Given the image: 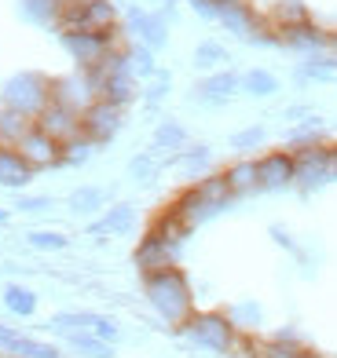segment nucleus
Segmentation results:
<instances>
[{
  "label": "nucleus",
  "mask_w": 337,
  "mask_h": 358,
  "mask_svg": "<svg viewBox=\"0 0 337 358\" xmlns=\"http://www.w3.org/2000/svg\"><path fill=\"white\" fill-rule=\"evenodd\" d=\"M268 124H246V128H238V132L228 136V146L238 154V157H256L268 146Z\"/></svg>",
  "instance_id": "obj_32"
},
{
  "label": "nucleus",
  "mask_w": 337,
  "mask_h": 358,
  "mask_svg": "<svg viewBox=\"0 0 337 358\" xmlns=\"http://www.w3.org/2000/svg\"><path fill=\"white\" fill-rule=\"evenodd\" d=\"M11 223V208H0V227H8Z\"/></svg>",
  "instance_id": "obj_47"
},
{
  "label": "nucleus",
  "mask_w": 337,
  "mask_h": 358,
  "mask_svg": "<svg viewBox=\"0 0 337 358\" xmlns=\"http://www.w3.org/2000/svg\"><path fill=\"white\" fill-rule=\"evenodd\" d=\"M62 344L77 358H114V344H106L95 333H70V336H62Z\"/></svg>",
  "instance_id": "obj_34"
},
{
  "label": "nucleus",
  "mask_w": 337,
  "mask_h": 358,
  "mask_svg": "<svg viewBox=\"0 0 337 358\" xmlns=\"http://www.w3.org/2000/svg\"><path fill=\"white\" fill-rule=\"evenodd\" d=\"M92 333L99 336V340H106V344H118L121 340V325L110 318V315H99L95 311V325H92Z\"/></svg>",
  "instance_id": "obj_42"
},
{
  "label": "nucleus",
  "mask_w": 337,
  "mask_h": 358,
  "mask_svg": "<svg viewBox=\"0 0 337 358\" xmlns=\"http://www.w3.org/2000/svg\"><path fill=\"white\" fill-rule=\"evenodd\" d=\"M95 150H99V146H95L88 136H77L70 143H62L59 146V169H85L95 157Z\"/></svg>",
  "instance_id": "obj_38"
},
{
  "label": "nucleus",
  "mask_w": 337,
  "mask_h": 358,
  "mask_svg": "<svg viewBox=\"0 0 337 358\" xmlns=\"http://www.w3.org/2000/svg\"><path fill=\"white\" fill-rule=\"evenodd\" d=\"M256 179H261V194H282L294 190V150H261L256 154Z\"/></svg>",
  "instance_id": "obj_13"
},
{
  "label": "nucleus",
  "mask_w": 337,
  "mask_h": 358,
  "mask_svg": "<svg viewBox=\"0 0 337 358\" xmlns=\"http://www.w3.org/2000/svg\"><path fill=\"white\" fill-rule=\"evenodd\" d=\"M0 300H4L8 307V315L15 318H34L37 315V307H41V296L29 285H19V282H8L4 292H0Z\"/></svg>",
  "instance_id": "obj_29"
},
{
  "label": "nucleus",
  "mask_w": 337,
  "mask_h": 358,
  "mask_svg": "<svg viewBox=\"0 0 337 358\" xmlns=\"http://www.w3.org/2000/svg\"><path fill=\"white\" fill-rule=\"evenodd\" d=\"M41 172L29 165V161L15 150V146H0V187L4 190H26L29 183H34Z\"/></svg>",
  "instance_id": "obj_19"
},
{
  "label": "nucleus",
  "mask_w": 337,
  "mask_h": 358,
  "mask_svg": "<svg viewBox=\"0 0 337 358\" xmlns=\"http://www.w3.org/2000/svg\"><path fill=\"white\" fill-rule=\"evenodd\" d=\"M4 355H22V358H67L59 344H52V340H41V336H29V333H15L11 344L4 348Z\"/></svg>",
  "instance_id": "obj_30"
},
{
  "label": "nucleus",
  "mask_w": 337,
  "mask_h": 358,
  "mask_svg": "<svg viewBox=\"0 0 337 358\" xmlns=\"http://www.w3.org/2000/svg\"><path fill=\"white\" fill-rule=\"evenodd\" d=\"M187 143H191V132H187V124L176 121V117H162V121L154 124V132H151V150H154L158 157L180 154Z\"/></svg>",
  "instance_id": "obj_22"
},
{
  "label": "nucleus",
  "mask_w": 337,
  "mask_h": 358,
  "mask_svg": "<svg viewBox=\"0 0 337 358\" xmlns=\"http://www.w3.org/2000/svg\"><path fill=\"white\" fill-rule=\"evenodd\" d=\"M136 220H139V208L136 201H110L99 216H92L85 234L92 241H110V238H125L136 231Z\"/></svg>",
  "instance_id": "obj_11"
},
{
  "label": "nucleus",
  "mask_w": 337,
  "mask_h": 358,
  "mask_svg": "<svg viewBox=\"0 0 337 358\" xmlns=\"http://www.w3.org/2000/svg\"><path fill=\"white\" fill-rule=\"evenodd\" d=\"M223 315L231 318V325H235L242 336H261V329H264V307L256 303V300H238V303H231Z\"/></svg>",
  "instance_id": "obj_28"
},
{
  "label": "nucleus",
  "mask_w": 337,
  "mask_h": 358,
  "mask_svg": "<svg viewBox=\"0 0 337 358\" xmlns=\"http://www.w3.org/2000/svg\"><path fill=\"white\" fill-rule=\"evenodd\" d=\"M4 358H22V355H4Z\"/></svg>",
  "instance_id": "obj_51"
},
{
  "label": "nucleus",
  "mask_w": 337,
  "mask_h": 358,
  "mask_svg": "<svg viewBox=\"0 0 337 358\" xmlns=\"http://www.w3.org/2000/svg\"><path fill=\"white\" fill-rule=\"evenodd\" d=\"M26 245L37 252H62L70 249V238L62 231H52V227H37V231H26Z\"/></svg>",
  "instance_id": "obj_40"
},
{
  "label": "nucleus",
  "mask_w": 337,
  "mask_h": 358,
  "mask_svg": "<svg viewBox=\"0 0 337 358\" xmlns=\"http://www.w3.org/2000/svg\"><path fill=\"white\" fill-rule=\"evenodd\" d=\"M301 358H326V355H315V351H312V348H308V351H304V355H301Z\"/></svg>",
  "instance_id": "obj_48"
},
{
  "label": "nucleus",
  "mask_w": 337,
  "mask_h": 358,
  "mask_svg": "<svg viewBox=\"0 0 337 358\" xmlns=\"http://www.w3.org/2000/svg\"><path fill=\"white\" fill-rule=\"evenodd\" d=\"M48 103H52V77L41 70H19L0 85V106H11L34 121Z\"/></svg>",
  "instance_id": "obj_4"
},
{
  "label": "nucleus",
  "mask_w": 337,
  "mask_h": 358,
  "mask_svg": "<svg viewBox=\"0 0 337 358\" xmlns=\"http://www.w3.org/2000/svg\"><path fill=\"white\" fill-rule=\"evenodd\" d=\"M0 358H4V351H0Z\"/></svg>",
  "instance_id": "obj_52"
},
{
  "label": "nucleus",
  "mask_w": 337,
  "mask_h": 358,
  "mask_svg": "<svg viewBox=\"0 0 337 358\" xmlns=\"http://www.w3.org/2000/svg\"><path fill=\"white\" fill-rule=\"evenodd\" d=\"M180 336L187 344H195L198 351H209V355H223L231 358L242 333L231 325V318L223 311H195L184 325H180Z\"/></svg>",
  "instance_id": "obj_3"
},
{
  "label": "nucleus",
  "mask_w": 337,
  "mask_h": 358,
  "mask_svg": "<svg viewBox=\"0 0 337 358\" xmlns=\"http://www.w3.org/2000/svg\"><path fill=\"white\" fill-rule=\"evenodd\" d=\"M143 300L151 303V311L162 318L172 333H180V325L198 311L195 307V289L184 267H165L154 274H143Z\"/></svg>",
  "instance_id": "obj_1"
},
{
  "label": "nucleus",
  "mask_w": 337,
  "mask_h": 358,
  "mask_svg": "<svg viewBox=\"0 0 337 358\" xmlns=\"http://www.w3.org/2000/svg\"><path fill=\"white\" fill-rule=\"evenodd\" d=\"M125 59H128V70L136 73V80L143 85V80H151L158 70V52H151L147 44H136V41H125Z\"/></svg>",
  "instance_id": "obj_35"
},
{
  "label": "nucleus",
  "mask_w": 337,
  "mask_h": 358,
  "mask_svg": "<svg viewBox=\"0 0 337 358\" xmlns=\"http://www.w3.org/2000/svg\"><path fill=\"white\" fill-rule=\"evenodd\" d=\"M151 8L162 15V19H169L172 26L180 22V0H151Z\"/></svg>",
  "instance_id": "obj_43"
},
{
  "label": "nucleus",
  "mask_w": 337,
  "mask_h": 358,
  "mask_svg": "<svg viewBox=\"0 0 337 358\" xmlns=\"http://www.w3.org/2000/svg\"><path fill=\"white\" fill-rule=\"evenodd\" d=\"M216 22L242 44H249L268 26V19L249 4V0H216Z\"/></svg>",
  "instance_id": "obj_10"
},
{
  "label": "nucleus",
  "mask_w": 337,
  "mask_h": 358,
  "mask_svg": "<svg viewBox=\"0 0 337 358\" xmlns=\"http://www.w3.org/2000/svg\"><path fill=\"white\" fill-rule=\"evenodd\" d=\"M238 95H242V73L223 66V70H213V73H202L191 88V103L195 106H205V110H223L231 106Z\"/></svg>",
  "instance_id": "obj_8"
},
{
  "label": "nucleus",
  "mask_w": 337,
  "mask_h": 358,
  "mask_svg": "<svg viewBox=\"0 0 337 358\" xmlns=\"http://www.w3.org/2000/svg\"><path fill=\"white\" fill-rule=\"evenodd\" d=\"M110 187H99V183H81L67 194V208L74 216H99L103 208L110 205Z\"/></svg>",
  "instance_id": "obj_23"
},
{
  "label": "nucleus",
  "mask_w": 337,
  "mask_h": 358,
  "mask_svg": "<svg viewBox=\"0 0 337 358\" xmlns=\"http://www.w3.org/2000/svg\"><path fill=\"white\" fill-rule=\"evenodd\" d=\"M180 252H184V245H176V241L162 238L158 231L147 227V234H143L132 249V264L143 278V274H154V271H165V267H180Z\"/></svg>",
  "instance_id": "obj_9"
},
{
  "label": "nucleus",
  "mask_w": 337,
  "mask_h": 358,
  "mask_svg": "<svg viewBox=\"0 0 337 358\" xmlns=\"http://www.w3.org/2000/svg\"><path fill=\"white\" fill-rule=\"evenodd\" d=\"M330 183H333L330 143L308 146V150H294V190H301V198H312V194H319Z\"/></svg>",
  "instance_id": "obj_6"
},
{
  "label": "nucleus",
  "mask_w": 337,
  "mask_h": 358,
  "mask_svg": "<svg viewBox=\"0 0 337 358\" xmlns=\"http://www.w3.org/2000/svg\"><path fill=\"white\" fill-rule=\"evenodd\" d=\"M125 128V110L106 103V99H95L85 113H81V136H88L95 146H110Z\"/></svg>",
  "instance_id": "obj_12"
},
{
  "label": "nucleus",
  "mask_w": 337,
  "mask_h": 358,
  "mask_svg": "<svg viewBox=\"0 0 337 358\" xmlns=\"http://www.w3.org/2000/svg\"><path fill=\"white\" fill-rule=\"evenodd\" d=\"M121 34L125 41H136V44H147L151 52H162L169 48L172 37V22L162 19L154 8H143V4H128L121 15Z\"/></svg>",
  "instance_id": "obj_5"
},
{
  "label": "nucleus",
  "mask_w": 337,
  "mask_h": 358,
  "mask_svg": "<svg viewBox=\"0 0 337 358\" xmlns=\"http://www.w3.org/2000/svg\"><path fill=\"white\" fill-rule=\"evenodd\" d=\"M34 124L41 128L44 136H52L59 146L81 136V113L70 110V106H62V103H55V99L37 113V121H34Z\"/></svg>",
  "instance_id": "obj_17"
},
{
  "label": "nucleus",
  "mask_w": 337,
  "mask_h": 358,
  "mask_svg": "<svg viewBox=\"0 0 337 358\" xmlns=\"http://www.w3.org/2000/svg\"><path fill=\"white\" fill-rule=\"evenodd\" d=\"M294 80L301 88H308V85H333V80H337V55L333 52L304 55V62L294 66Z\"/></svg>",
  "instance_id": "obj_21"
},
{
  "label": "nucleus",
  "mask_w": 337,
  "mask_h": 358,
  "mask_svg": "<svg viewBox=\"0 0 337 358\" xmlns=\"http://www.w3.org/2000/svg\"><path fill=\"white\" fill-rule=\"evenodd\" d=\"M162 157H158L154 150H139V154H132L128 157V165H125V176L132 179L136 187H151V183H158V176H162Z\"/></svg>",
  "instance_id": "obj_31"
},
{
  "label": "nucleus",
  "mask_w": 337,
  "mask_h": 358,
  "mask_svg": "<svg viewBox=\"0 0 337 358\" xmlns=\"http://www.w3.org/2000/svg\"><path fill=\"white\" fill-rule=\"evenodd\" d=\"M15 150H19L37 172H52V169H59V143H55L52 136H44L37 124L19 139V146H15Z\"/></svg>",
  "instance_id": "obj_18"
},
{
  "label": "nucleus",
  "mask_w": 337,
  "mask_h": 358,
  "mask_svg": "<svg viewBox=\"0 0 337 358\" xmlns=\"http://www.w3.org/2000/svg\"><path fill=\"white\" fill-rule=\"evenodd\" d=\"M279 92H282V80L275 70H268V66L242 70V95L246 99H275Z\"/></svg>",
  "instance_id": "obj_26"
},
{
  "label": "nucleus",
  "mask_w": 337,
  "mask_h": 358,
  "mask_svg": "<svg viewBox=\"0 0 337 358\" xmlns=\"http://www.w3.org/2000/svg\"><path fill=\"white\" fill-rule=\"evenodd\" d=\"M55 208V198L52 194H19L15 198V205H11V213H26V216H37V213H52Z\"/></svg>",
  "instance_id": "obj_41"
},
{
  "label": "nucleus",
  "mask_w": 337,
  "mask_h": 358,
  "mask_svg": "<svg viewBox=\"0 0 337 358\" xmlns=\"http://www.w3.org/2000/svg\"><path fill=\"white\" fill-rule=\"evenodd\" d=\"M169 95H172V73L169 70H158L151 80H143V85H139V103L147 110H158Z\"/></svg>",
  "instance_id": "obj_39"
},
{
  "label": "nucleus",
  "mask_w": 337,
  "mask_h": 358,
  "mask_svg": "<svg viewBox=\"0 0 337 358\" xmlns=\"http://www.w3.org/2000/svg\"><path fill=\"white\" fill-rule=\"evenodd\" d=\"M268 26L271 29H282V26H297V22H308L312 19V11L304 0H275V4L268 8Z\"/></svg>",
  "instance_id": "obj_33"
},
{
  "label": "nucleus",
  "mask_w": 337,
  "mask_h": 358,
  "mask_svg": "<svg viewBox=\"0 0 337 358\" xmlns=\"http://www.w3.org/2000/svg\"><path fill=\"white\" fill-rule=\"evenodd\" d=\"M52 99L70 106L77 113H85L95 99H99V88L88 70H74V73H62V77H52Z\"/></svg>",
  "instance_id": "obj_15"
},
{
  "label": "nucleus",
  "mask_w": 337,
  "mask_h": 358,
  "mask_svg": "<svg viewBox=\"0 0 337 358\" xmlns=\"http://www.w3.org/2000/svg\"><path fill=\"white\" fill-rule=\"evenodd\" d=\"M62 11H67V0H19V19L29 26L55 29Z\"/></svg>",
  "instance_id": "obj_25"
},
{
  "label": "nucleus",
  "mask_w": 337,
  "mask_h": 358,
  "mask_svg": "<svg viewBox=\"0 0 337 358\" xmlns=\"http://www.w3.org/2000/svg\"><path fill=\"white\" fill-rule=\"evenodd\" d=\"M279 34V48H286V52H294V55H319V52H330V41L333 34L330 29H323L315 19L308 22H297V26H282L275 29Z\"/></svg>",
  "instance_id": "obj_14"
},
{
  "label": "nucleus",
  "mask_w": 337,
  "mask_h": 358,
  "mask_svg": "<svg viewBox=\"0 0 337 358\" xmlns=\"http://www.w3.org/2000/svg\"><path fill=\"white\" fill-rule=\"evenodd\" d=\"M176 213L184 216L187 227H205V223H213L216 216H223L228 208L235 205V194L228 190V179H223V172H209L205 179H195V183H187L176 198L169 201Z\"/></svg>",
  "instance_id": "obj_2"
},
{
  "label": "nucleus",
  "mask_w": 337,
  "mask_h": 358,
  "mask_svg": "<svg viewBox=\"0 0 337 358\" xmlns=\"http://www.w3.org/2000/svg\"><path fill=\"white\" fill-rule=\"evenodd\" d=\"M333 88H337V80H333Z\"/></svg>",
  "instance_id": "obj_53"
},
{
  "label": "nucleus",
  "mask_w": 337,
  "mask_h": 358,
  "mask_svg": "<svg viewBox=\"0 0 337 358\" xmlns=\"http://www.w3.org/2000/svg\"><path fill=\"white\" fill-rule=\"evenodd\" d=\"M95 325V311H55L48 318V329L59 333V336H70V333H92Z\"/></svg>",
  "instance_id": "obj_37"
},
{
  "label": "nucleus",
  "mask_w": 337,
  "mask_h": 358,
  "mask_svg": "<svg viewBox=\"0 0 337 358\" xmlns=\"http://www.w3.org/2000/svg\"><path fill=\"white\" fill-rule=\"evenodd\" d=\"M165 165L180 172V179L195 183V179H205L209 172H216V154H213L209 143H187L180 154L165 157Z\"/></svg>",
  "instance_id": "obj_16"
},
{
  "label": "nucleus",
  "mask_w": 337,
  "mask_h": 358,
  "mask_svg": "<svg viewBox=\"0 0 337 358\" xmlns=\"http://www.w3.org/2000/svg\"><path fill=\"white\" fill-rule=\"evenodd\" d=\"M59 44H62V52L70 55L74 70H92V66H99L110 52H118L125 44V34L121 29L118 34H59Z\"/></svg>",
  "instance_id": "obj_7"
},
{
  "label": "nucleus",
  "mask_w": 337,
  "mask_h": 358,
  "mask_svg": "<svg viewBox=\"0 0 337 358\" xmlns=\"http://www.w3.org/2000/svg\"><path fill=\"white\" fill-rule=\"evenodd\" d=\"M228 179V190L235 194V201H246L261 194V179H256V157H235L231 165L220 169Z\"/></svg>",
  "instance_id": "obj_20"
},
{
  "label": "nucleus",
  "mask_w": 337,
  "mask_h": 358,
  "mask_svg": "<svg viewBox=\"0 0 337 358\" xmlns=\"http://www.w3.org/2000/svg\"><path fill=\"white\" fill-rule=\"evenodd\" d=\"M330 52L337 55V34H333V41H330Z\"/></svg>",
  "instance_id": "obj_49"
},
{
  "label": "nucleus",
  "mask_w": 337,
  "mask_h": 358,
  "mask_svg": "<svg viewBox=\"0 0 337 358\" xmlns=\"http://www.w3.org/2000/svg\"><path fill=\"white\" fill-rule=\"evenodd\" d=\"M330 161H333V183H337V139L330 143Z\"/></svg>",
  "instance_id": "obj_46"
},
{
  "label": "nucleus",
  "mask_w": 337,
  "mask_h": 358,
  "mask_svg": "<svg viewBox=\"0 0 337 358\" xmlns=\"http://www.w3.org/2000/svg\"><path fill=\"white\" fill-rule=\"evenodd\" d=\"M326 143H333L330 124H326V117H319V113H312V117L301 121V124H290V132H286V150H308V146H326Z\"/></svg>",
  "instance_id": "obj_24"
},
{
  "label": "nucleus",
  "mask_w": 337,
  "mask_h": 358,
  "mask_svg": "<svg viewBox=\"0 0 337 358\" xmlns=\"http://www.w3.org/2000/svg\"><path fill=\"white\" fill-rule=\"evenodd\" d=\"M312 113H315V110H312L308 103H294V106H286V110H282V121H290V124H301V121H308Z\"/></svg>",
  "instance_id": "obj_44"
},
{
  "label": "nucleus",
  "mask_w": 337,
  "mask_h": 358,
  "mask_svg": "<svg viewBox=\"0 0 337 358\" xmlns=\"http://www.w3.org/2000/svg\"><path fill=\"white\" fill-rule=\"evenodd\" d=\"M187 4H191V11H195L198 19L216 22V0H187Z\"/></svg>",
  "instance_id": "obj_45"
},
{
  "label": "nucleus",
  "mask_w": 337,
  "mask_h": 358,
  "mask_svg": "<svg viewBox=\"0 0 337 358\" xmlns=\"http://www.w3.org/2000/svg\"><path fill=\"white\" fill-rule=\"evenodd\" d=\"M121 4H125V8H128V4H139V0H121Z\"/></svg>",
  "instance_id": "obj_50"
},
{
  "label": "nucleus",
  "mask_w": 337,
  "mask_h": 358,
  "mask_svg": "<svg viewBox=\"0 0 337 358\" xmlns=\"http://www.w3.org/2000/svg\"><path fill=\"white\" fill-rule=\"evenodd\" d=\"M34 128V117L11 110V106H0V146H19V139Z\"/></svg>",
  "instance_id": "obj_36"
},
{
  "label": "nucleus",
  "mask_w": 337,
  "mask_h": 358,
  "mask_svg": "<svg viewBox=\"0 0 337 358\" xmlns=\"http://www.w3.org/2000/svg\"><path fill=\"white\" fill-rule=\"evenodd\" d=\"M231 62V52L228 44H220L216 37H205L195 44V52H191V66H195L198 73H213V70H223Z\"/></svg>",
  "instance_id": "obj_27"
}]
</instances>
